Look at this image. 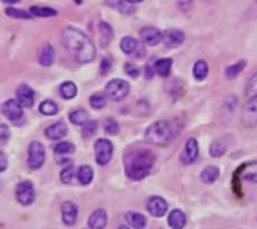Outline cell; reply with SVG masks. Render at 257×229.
I'll return each instance as SVG.
<instances>
[{"instance_id":"53","label":"cell","mask_w":257,"mask_h":229,"mask_svg":"<svg viewBox=\"0 0 257 229\" xmlns=\"http://www.w3.org/2000/svg\"><path fill=\"white\" fill-rule=\"evenodd\" d=\"M256 6H257V0H256Z\"/></svg>"},{"instance_id":"22","label":"cell","mask_w":257,"mask_h":229,"mask_svg":"<svg viewBox=\"0 0 257 229\" xmlns=\"http://www.w3.org/2000/svg\"><path fill=\"white\" fill-rule=\"evenodd\" d=\"M172 68H173V60L166 57V58H160L155 62L154 64V69L155 72L160 75V76H169L170 72H172Z\"/></svg>"},{"instance_id":"3","label":"cell","mask_w":257,"mask_h":229,"mask_svg":"<svg viewBox=\"0 0 257 229\" xmlns=\"http://www.w3.org/2000/svg\"><path fill=\"white\" fill-rule=\"evenodd\" d=\"M181 132V124L175 120H160L145 130V140L154 146H166Z\"/></svg>"},{"instance_id":"1","label":"cell","mask_w":257,"mask_h":229,"mask_svg":"<svg viewBox=\"0 0 257 229\" xmlns=\"http://www.w3.org/2000/svg\"><path fill=\"white\" fill-rule=\"evenodd\" d=\"M63 46L75 57L78 63H90L96 56V48L93 42L81 30L75 27H65L62 30Z\"/></svg>"},{"instance_id":"7","label":"cell","mask_w":257,"mask_h":229,"mask_svg":"<svg viewBox=\"0 0 257 229\" xmlns=\"http://www.w3.org/2000/svg\"><path fill=\"white\" fill-rule=\"evenodd\" d=\"M15 198L21 206H32L35 202L36 194H35V186L32 182H21L15 188Z\"/></svg>"},{"instance_id":"43","label":"cell","mask_w":257,"mask_h":229,"mask_svg":"<svg viewBox=\"0 0 257 229\" xmlns=\"http://www.w3.org/2000/svg\"><path fill=\"white\" fill-rule=\"evenodd\" d=\"M11 136L9 128L5 123H0V142H6Z\"/></svg>"},{"instance_id":"15","label":"cell","mask_w":257,"mask_h":229,"mask_svg":"<svg viewBox=\"0 0 257 229\" xmlns=\"http://www.w3.org/2000/svg\"><path fill=\"white\" fill-rule=\"evenodd\" d=\"M60 212H62V220L66 226L75 225L77 218H78V207L74 202L65 201L60 207Z\"/></svg>"},{"instance_id":"45","label":"cell","mask_w":257,"mask_h":229,"mask_svg":"<svg viewBox=\"0 0 257 229\" xmlns=\"http://www.w3.org/2000/svg\"><path fill=\"white\" fill-rule=\"evenodd\" d=\"M110 68H111L110 58L104 57V58H102V62H101V74H107V72H110Z\"/></svg>"},{"instance_id":"51","label":"cell","mask_w":257,"mask_h":229,"mask_svg":"<svg viewBox=\"0 0 257 229\" xmlns=\"http://www.w3.org/2000/svg\"><path fill=\"white\" fill-rule=\"evenodd\" d=\"M117 229H130V228H128V226H119Z\"/></svg>"},{"instance_id":"41","label":"cell","mask_w":257,"mask_h":229,"mask_svg":"<svg viewBox=\"0 0 257 229\" xmlns=\"http://www.w3.org/2000/svg\"><path fill=\"white\" fill-rule=\"evenodd\" d=\"M247 94L251 96H257V72L250 78L248 84H247Z\"/></svg>"},{"instance_id":"5","label":"cell","mask_w":257,"mask_h":229,"mask_svg":"<svg viewBox=\"0 0 257 229\" xmlns=\"http://www.w3.org/2000/svg\"><path fill=\"white\" fill-rule=\"evenodd\" d=\"M113 158V144L107 138H99L95 142V159L96 164L105 166Z\"/></svg>"},{"instance_id":"35","label":"cell","mask_w":257,"mask_h":229,"mask_svg":"<svg viewBox=\"0 0 257 229\" xmlns=\"http://www.w3.org/2000/svg\"><path fill=\"white\" fill-rule=\"evenodd\" d=\"M6 15L11 16V18H17V20H30L32 15L30 12H26V10H21V9H17V8H6L5 9Z\"/></svg>"},{"instance_id":"46","label":"cell","mask_w":257,"mask_h":229,"mask_svg":"<svg viewBox=\"0 0 257 229\" xmlns=\"http://www.w3.org/2000/svg\"><path fill=\"white\" fill-rule=\"evenodd\" d=\"M6 168H8V158L3 152H0V172L6 171Z\"/></svg>"},{"instance_id":"24","label":"cell","mask_w":257,"mask_h":229,"mask_svg":"<svg viewBox=\"0 0 257 229\" xmlns=\"http://www.w3.org/2000/svg\"><path fill=\"white\" fill-rule=\"evenodd\" d=\"M208 74H209L208 63L205 60H197L194 63V66H193V75H194V78L197 81H203V80H206Z\"/></svg>"},{"instance_id":"14","label":"cell","mask_w":257,"mask_h":229,"mask_svg":"<svg viewBox=\"0 0 257 229\" xmlns=\"http://www.w3.org/2000/svg\"><path fill=\"white\" fill-rule=\"evenodd\" d=\"M185 33L178 28H169L163 33V42L167 48H178L184 44Z\"/></svg>"},{"instance_id":"25","label":"cell","mask_w":257,"mask_h":229,"mask_svg":"<svg viewBox=\"0 0 257 229\" xmlns=\"http://www.w3.org/2000/svg\"><path fill=\"white\" fill-rule=\"evenodd\" d=\"M77 86L72 82V81H65V82H62L60 84V87H59V93H60V96L63 98V99H66V100H69V99H74L75 96H77Z\"/></svg>"},{"instance_id":"44","label":"cell","mask_w":257,"mask_h":229,"mask_svg":"<svg viewBox=\"0 0 257 229\" xmlns=\"http://www.w3.org/2000/svg\"><path fill=\"white\" fill-rule=\"evenodd\" d=\"M178 6L182 12H188L193 8V0H178Z\"/></svg>"},{"instance_id":"19","label":"cell","mask_w":257,"mask_h":229,"mask_svg":"<svg viewBox=\"0 0 257 229\" xmlns=\"http://www.w3.org/2000/svg\"><path fill=\"white\" fill-rule=\"evenodd\" d=\"M167 224L172 229H184L187 225V214L182 210L175 208L170 212V214L167 218Z\"/></svg>"},{"instance_id":"50","label":"cell","mask_w":257,"mask_h":229,"mask_svg":"<svg viewBox=\"0 0 257 229\" xmlns=\"http://www.w3.org/2000/svg\"><path fill=\"white\" fill-rule=\"evenodd\" d=\"M75 2V4H81L83 3V0H74Z\"/></svg>"},{"instance_id":"23","label":"cell","mask_w":257,"mask_h":229,"mask_svg":"<svg viewBox=\"0 0 257 229\" xmlns=\"http://www.w3.org/2000/svg\"><path fill=\"white\" fill-rule=\"evenodd\" d=\"M220 177V170L214 165L211 166H206L202 172H200V180L205 183V184H212L218 180Z\"/></svg>"},{"instance_id":"10","label":"cell","mask_w":257,"mask_h":229,"mask_svg":"<svg viewBox=\"0 0 257 229\" xmlns=\"http://www.w3.org/2000/svg\"><path fill=\"white\" fill-rule=\"evenodd\" d=\"M120 50L128 56H145V48L140 45V40L133 36H123L120 40Z\"/></svg>"},{"instance_id":"8","label":"cell","mask_w":257,"mask_h":229,"mask_svg":"<svg viewBox=\"0 0 257 229\" xmlns=\"http://www.w3.org/2000/svg\"><path fill=\"white\" fill-rule=\"evenodd\" d=\"M242 124L245 128L257 126V96H251L242 111Z\"/></svg>"},{"instance_id":"29","label":"cell","mask_w":257,"mask_h":229,"mask_svg":"<svg viewBox=\"0 0 257 229\" xmlns=\"http://www.w3.org/2000/svg\"><path fill=\"white\" fill-rule=\"evenodd\" d=\"M241 177L244 182L248 183H257V164H248L241 170Z\"/></svg>"},{"instance_id":"37","label":"cell","mask_w":257,"mask_h":229,"mask_svg":"<svg viewBox=\"0 0 257 229\" xmlns=\"http://www.w3.org/2000/svg\"><path fill=\"white\" fill-rule=\"evenodd\" d=\"M74 174H75V170H74L72 164H68V165L65 166V170H62V172H60V180H62V183H63V184H69V183L72 182V178H74Z\"/></svg>"},{"instance_id":"2","label":"cell","mask_w":257,"mask_h":229,"mask_svg":"<svg viewBox=\"0 0 257 229\" xmlns=\"http://www.w3.org/2000/svg\"><path fill=\"white\" fill-rule=\"evenodd\" d=\"M155 165V154L149 150H139L128 156L125 164V172L128 178L140 182L146 178Z\"/></svg>"},{"instance_id":"4","label":"cell","mask_w":257,"mask_h":229,"mask_svg":"<svg viewBox=\"0 0 257 229\" xmlns=\"http://www.w3.org/2000/svg\"><path fill=\"white\" fill-rule=\"evenodd\" d=\"M130 84L125 81V80H120V78H114L111 81L107 82L105 86V96L114 102H120L123 100L128 94H130Z\"/></svg>"},{"instance_id":"47","label":"cell","mask_w":257,"mask_h":229,"mask_svg":"<svg viewBox=\"0 0 257 229\" xmlns=\"http://www.w3.org/2000/svg\"><path fill=\"white\" fill-rule=\"evenodd\" d=\"M154 72H155V69H154V66H146L145 68V74H146V80H151L152 76H154Z\"/></svg>"},{"instance_id":"49","label":"cell","mask_w":257,"mask_h":229,"mask_svg":"<svg viewBox=\"0 0 257 229\" xmlns=\"http://www.w3.org/2000/svg\"><path fill=\"white\" fill-rule=\"evenodd\" d=\"M125 2H128V3H131V4H137V3H142L143 0H125Z\"/></svg>"},{"instance_id":"31","label":"cell","mask_w":257,"mask_h":229,"mask_svg":"<svg viewBox=\"0 0 257 229\" xmlns=\"http://www.w3.org/2000/svg\"><path fill=\"white\" fill-rule=\"evenodd\" d=\"M245 66H247V62H245V60H239V62H236V63L227 66V68H226V76H227L229 80L236 78V76L245 69Z\"/></svg>"},{"instance_id":"11","label":"cell","mask_w":257,"mask_h":229,"mask_svg":"<svg viewBox=\"0 0 257 229\" xmlns=\"http://www.w3.org/2000/svg\"><path fill=\"white\" fill-rule=\"evenodd\" d=\"M3 116L11 122H18L23 117V106L17 99H9L2 105Z\"/></svg>"},{"instance_id":"13","label":"cell","mask_w":257,"mask_h":229,"mask_svg":"<svg viewBox=\"0 0 257 229\" xmlns=\"http://www.w3.org/2000/svg\"><path fill=\"white\" fill-rule=\"evenodd\" d=\"M140 39L148 46H155V45H158L163 40V33H161L160 28L148 26V27H143L140 30Z\"/></svg>"},{"instance_id":"18","label":"cell","mask_w":257,"mask_h":229,"mask_svg":"<svg viewBox=\"0 0 257 229\" xmlns=\"http://www.w3.org/2000/svg\"><path fill=\"white\" fill-rule=\"evenodd\" d=\"M89 229H105L107 226V212L102 208L95 210L87 219Z\"/></svg>"},{"instance_id":"39","label":"cell","mask_w":257,"mask_h":229,"mask_svg":"<svg viewBox=\"0 0 257 229\" xmlns=\"http://www.w3.org/2000/svg\"><path fill=\"white\" fill-rule=\"evenodd\" d=\"M96 129H98V123H96L95 120H89V122L83 126V136H84V138L93 136L95 132H96Z\"/></svg>"},{"instance_id":"33","label":"cell","mask_w":257,"mask_h":229,"mask_svg":"<svg viewBox=\"0 0 257 229\" xmlns=\"http://www.w3.org/2000/svg\"><path fill=\"white\" fill-rule=\"evenodd\" d=\"M75 152V147L69 141H60L54 146V153L56 154H71Z\"/></svg>"},{"instance_id":"6","label":"cell","mask_w":257,"mask_h":229,"mask_svg":"<svg viewBox=\"0 0 257 229\" xmlns=\"http://www.w3.org/2000/svg\"><path fill=\"white\" fill-rule=\"evenodd\" d=\"M27 164L32 170H39L45 164V148L39 141H33L27 150Z\"/></svg>"},{"instance_id":"17","label":"cell","mask_w":257,"mask_h":229,"mask_svg":"<svg viewBox=\"0 0 257 229\" xmlns=\"http://www.w3.org/2000/svg\"><path fill=\"white\" fill-rule=\"evenodd\" d=\"M68 134V126L63 122H56L45 129V136L51 141H59Z\"/></svg>"},{"instance_id":"30","label":"cell","mask_w":257,"mask_h":229,"mask_svg":"<svg viewBox=\"0 0 257 229\" xmlns=\"http://www.w3.org/2000/svg\"><path fill=\"white\" fill-rule=\"evenodd\" d=\"M226 152H227V142L224 140H215L209 147V153L212 158H221Z\"/></svg>"},{"instance_id":"38","label":"cell","mask_w":257,"mask_h":229,"mask_svg":"<svg viewBox=\"0 0 257 229\" xmlns=\"http://www.w3.org/2000/svg\"><path fill=\"white\" fill-rule=\"evenodd\" d=\"M104 130L108 134V135H117L119 134V130H120V128H119V123L114 120V118H107L105 120V123H104Z\"/></svg>"},{"instance_id":"16","label":"cell","mask_w":257,"mask_h":229,"mask_svg":"<svg viewBox=\"0 0 257 229\" xmlns=\"http://www.w3.org/2000/svg\"><path fill=\"white\" fill-rule=\"evenodd\" d=\"M17 100L21 104L23 108H30L35 104V92L32 87H29L27 84H21L17 88Z\"/></svg>"},{"instance_id":"42","label":"cell","mask_w":257,"mask_h":229,"mask_svg":"<svg viewBox=\"0 0 257 229\" xmlns=\"http://www.w3.org/2000/svg\"><path fill=\"white\" fill-rule=\"evenodd\" d=\"M117 8H119V10H120L122 14H133V12H134V4H131V3H128V2H125V0L119 2Z\"/></svg>"},{"instance_id":"20","label":"cell","mask_w":257,"mask_h":229,"mask_svg":"<svg viewBox=\"0 0 257 229\" xmlns=\"http://www.w3.org/2000/svg\"><path fill=\"white\" fill-rule=\"evenodd\" d=\"M54 57H56V52L51 44H45L38 52V62L41 66H51L54 63Z\"/></svg>"},{"instance_id":"34","label":"cell","mask_w":257,"mask_h":229,"mask_svg":"<svg viewBox=\"0 0 257 229\" xmlns=\"http://www.w3.org/2000/svg\"><path fill=\"white\" fill-rule=\"evenodd\" d=\"M99 33H101V38H102V44L104 45H107L111 40V38H113V28L105 21H101L99 22Z\"/></svg>"},{"instance_id":"12","label":"cell","mask_w":257,"mask_h":229,"mask_svg":"<svg viewBox=\"0 0 257 229\" xmlns=\"http://www.w3.org/2000/svg\"><path fill=\"white\" fill-rule=\"evenodd\" d=\"M146 208H148V212H149L151 216H154V218H163L167 213V210H169V204L161 196H152V198L148 200Z\"/></svg>"},{"instance_id":"28","label":"cell","mask_w":257,"mask_h":229,"mask_svg":"<svg viewBox=\"0 0 257 229\" xmlns=\"http://www.w3.org/2000/svg\"><path fill=\"white\" fill-rule=\"evenodd\" d=\"M69 120H71V123H74L77 126H84L90 120V117L86 110H75V111L69 112Z\"/></svg>"},{"instance_id":"21","label":"cell","mask_w":257,"mask_h":229,"mask_svg":"<svg viewBox=\"0 0 257 229\" xmlns=\"http://www.w3.org/2000/svg\"><path fill=\"white\" fill-rule=\"evenodd\" d=\"M125 220L130 226L136 229H145V226H146V218L137 212H128L125 214Z\"/></svg>"},{"instance_id":"48","label":"cell","mask_w":257,"mask_h":229,"mask_svg":"<svg viewBox=\"0 0 257 229\" xmlns=\"http://www.w3.org/2000/svg\"><path fill=\"white\" fill-rule=\"evenodd\" d=\"M3 3H6V4H14V3H18L20 0H2Z\"/></svg>"},{"instance_id":"40","label":"cell","mask_w":257,"mask_h":229,"mask_svg":"<svg viewBox=\"0 0 257 229\" xmlns=\"http://www.w3.org/2000/svg\"><path fill=\"white\" fill-rule=\"evenodd\" d=\"M123 70H125V74L130 75L131 78H137V76L140 75V69H139L134 63H125Z\"/></svg>"},{"instance_id":"52","label":"cell","mask_w":257,"mask_h":229,"mask_svg":"<svg viewBox=\"0 0 257 229\" xmlns=\"http://www.w3.org/2000/svg\"><path fill=\"white\" fill-rule=\"evenodd\" d=\"M0 189H2V183H0Z\"/></svg>"},{"instance_id":"26","label":"cell","mask_w":257,"mask_h":229,"mask_svg":"<svg viewBox=\"0 0 257 229\" xmlns=\"http://www.w3.org/2000/svg\"><path fill=\"white\" fill-rule=\"evenodd\" d=\"M77 178H78L80 184H83V186L90 184L92 180H93V170H92V166H89V165L80 166L78 172H77Z\"/></svg>"},{"instance_id":"9","label":"cell","mask_w":257,"mask_h":229,"mask_svg":"<svg viewBox=\"0 0 257 229\" xmlns=\"http://www.w3.org/2000/svg\"><path fill=\"white\" fill-rule=\"evenodd\" d=\"M199 158V142L196 138H190L185 142V147L181 154V164L184 165H193Z\"/></svg>"},{"instance_id":"32","label":"cell","mask_w":257,"mask_h":229,"mask_svg":"<svg viewBox=\"0 0 257 229\" xmlns=\"http://www.w3.org/2000/svg\"><path fill=\"white\" fill-rule=\"evenodd\" d=\"M39 112L44 114V116H56L59 112V106L56 102L47 99V100H42L39 104Z\"/></svg>"},{"instance_id":"36","label":"cell","mask_w":257,"mask_h":229,"mask_svg":"<svg viewBox=\"0 0 257 229\" xmlns=\"http://www.w3.org/2000/svg\"><path fill=\"white\" fill-rule=\"evenodd\" d=\"M89 102H90V106H92V108L101 110V108H104L105 104H107V96L102 94V93H95V94L90 96V100H89Z\"/></svg>"},{"instance_id":"27","label":"cell","mask_w":257,"mask_h":229,"mask_svg":"<svg viewBox=\"0 0 257 229\" xmlns=\"http://www.w3.org/2000/svg\"><path fill=\"white\" fill-rule=\"evenodd\" d=\"M32 16H41V18H51L57 15V10L53 8H47V6H32L29 9Z\"/></svg>"}]
</instances>
